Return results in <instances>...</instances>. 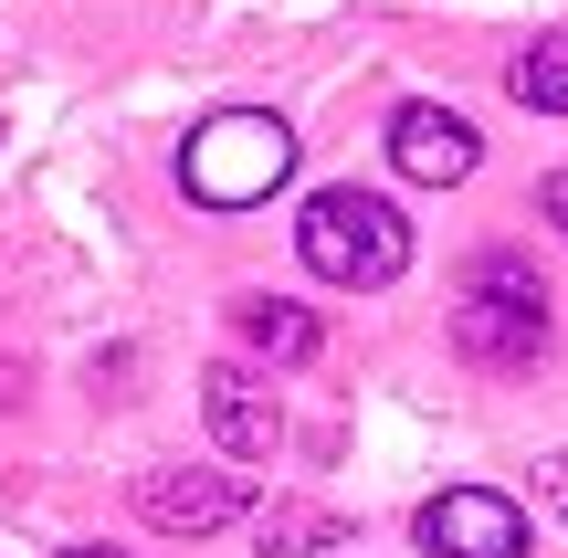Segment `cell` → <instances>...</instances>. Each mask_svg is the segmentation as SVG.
<instances>
[{"mask_svg": "<svg viewBox=\"0 0 568 558\" xmlns=\"http://www.w3.org/2000/svg\"><path fill=\"white\" fill-rule=\"evenodd\" d=\"M284 180H295V126L264 116V105H222V116H201L190 148H180V190L201 211H253V201H274Z\"/></svg>", "mask_w": 568, "mask_h": 558, "instance_id": "cell-1", "label": "cell"}, {"mask_svg": "<svg viewBox=\"0 0 568 558\" xmlns=\"http://www.w3.org/2000/svg\"><path fill=\"white\" fill-rule=\"evenodd\" d=\"M295 253L316 285H400L410 264V222L400 201H379V190H316L295 222Z\"/></svg>", "mask_w": 568, "mask_h": 558, "instance_id": "cell-2", "label": "cell"}, {"mask_svg": "<svg viewBox=\"0 0 568 558\" xmlns=\"http://www.w3.org/2000/svg\"><path fill=\"white\" fill-rule=\"evenodd\" d=\"M453 337H464L485 369H527V358H548V285H537L516 253H485V264L464 274Z\"/></svg>", "mask_w": 568, "mask_h": 558, "instance_id": "cell-3", "label": "cell"}, {"mask_svg": "<svg viewBox=\"0 0 568 558\" xmlns=\"http://www.w3.org/2000/svg\"><path fill=\"white\" fill-rule=\"evenodd\" d=\"M422 548L432 558H527V506L495 485H443L422 506Z\"/></svg>", "mask_w": 568, "mask_h": 558, "instance_id": "cell-4", "label": "cell"}, {"mask_svg": "<svg viewBox=\"0 0 568 558\" xmlns=\"http://www.w3.org/2000/svg\"><path fill=\"white\" fill-rule=\"evenodd\" d=\"M474 159H485V138H474V116H453V105L410 95L400 116H389V169H400V180L453 190V180H474Z\"/></svg>", "mask_w": 568, "mask_h": 558, "instance_id": "cell-5", "label": "cell"}, {"mask_svg": "<svg viewBox=\"0 0 568 558\" xmlns=\"http://www.w3.org/2000/svg\"><path fill=\"white\" fill-rule=\"evenodd\" d=\"M138 517L169 527V538H211V527L243 517V475H222V464H159V475H138Z\"/></svg>", "mask_w": 568, "mask_h": 558, "instance_id": "cell-6", "label": "cell"}, {"mask_svg": "<svg viewBox=\"0 0 568 558\" xmlns=\"http://www.w3.org/2000/svg\"><path fill=\"white\" fill-rule=\"evenodd\" d=\"M201 412H211V443H222L232 464H264L274 443H284V412H274V390H264L253 369H232V358L201 379Z\"/></svg>", "mask_w": 568, "mask_h": 558, "instance_id": "cell-7", "label": "cell"}, {"mask_svg": "<svg viewBox=\"0 0 568 558\" xmlns=\"http://www.w3.org/2000/svg\"><path fill=\"white\" fill-rule=\"evenodd\" d=\"M232 327H243V348L253 358H284V369H295V358H316V306H284V295H243V306H232Z\"/></svg>", "mask_w": 568, "mask_h": 558, "instance_id": "cell-8", "label": "cell"}, {"mask_svg": "<svg viewBox=\"0 0 568 558\" xmlns=\"http://www.w3.org/2000/svg\"><path fill=\"white\" fill-rule=\"evenodd\" d=\"M506 95L527 105V116H568V32H537L527 53L506 63Z\"/></svg>", "mask_w": 568, "mask_h": 558, "instance_id": "cell-9", "label": "cell"}, {"mask_svg": "<svg viewBox=\"0 0 568 558\" xmlns=\"http://www.w3.org/2000/svg\"><path fill=\"white\" fill-rule=\"evenodd\" d=\"M253 538H264V558H326V548H347V517L337 506H264Z\"/></svg>", "mask_w": 568, "mask_h": 558, "instance_id": "cell-10", "label": "cell"}, {"mask_svg": "<svg viewBox=\"0 0 568 558\" xmlns=\"http://www.w3.org/2000/svg\"><path fill=\"white\" fill-rule=\"evenodd\" d=\"M537 496H548L558 517H568V454H548V464H537Z\"/></svg>", "mask_w": 568, "mask_h": 558, "instance_id": "cell-11", "label": "cell"}, {"mask_svg": "<svg viewBox=\"0 0 568 558\" xmlns=\"http://www.w3.org/2000/svg\"><path fill=\"white\" fill-rule=\"evenodd\" d=\"M537 211H548V222L568 232V169H558V180H548V190H537Z\"/></svg>", "mask_w": 568, "mask_h": 558, "instance_id": "cell-12", "label": "cell"}, {"mask_svg": "<svg viewBox=\"0 0 568 558\" xmlns=\"http://www.w3.org/2000/svg\"><path fill=\"white\" fill-rule=\"evenodd\" d=\"M63 558H116V548H63Z\"/></svg>", "mask_w": 568, "mask_h": 558, "instance_id": "cell-13", "label": "cell"}]
</instances>
